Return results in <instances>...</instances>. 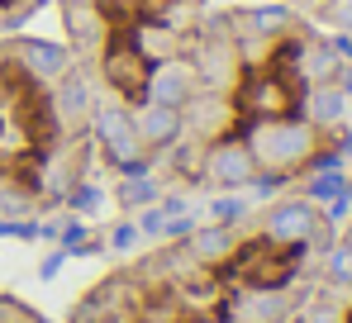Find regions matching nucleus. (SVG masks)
Masks as SVG:
<instances>
[{"mask_svg":"<svg viewBox=\"0 0 352 323\" xmlns=\"http://www.w3.org/2000/svg\"><path fill=\"white\" fill-rule=\"evenodd\" d=\"M157 195H162V186L153 181V171L148 176H124L115 190L119 210H148V205H157Z\"/></svg>","mask_w":352,"mask_h":323,"instance_id":"nucleus-14","label":"nucleus"},{"mask_svg":"<svg viewBox=\"0 0 352 323\" xmlns=\"http://www.w3.org/2000/svg\"><path fill=\"white\" fill-rule=\"evenodd\" d=\"M329 19H333L338 29H352V0H333V10H329Z\"/></svg>","mask_w":352,"mask_h":323,"instance_id":"nucleus-25","label":"nucleus"},{"mask_svg":"<svg viewBox=\"0 0 352 323\" xmlns=\"http://www.w3.org/2000/svg\"><path fill=\"white\" fill-rule=\"evenodd\" d=\"M238 19H243V24H252V34H262V38H272V34H286V29H291V10H286V5H257V10H243Z\"/></svg>","mask_w":352,"mask_h":323,"instance_id":"nucleus-16","label":"nucleus"},{"mask_svg":"<svg viewBox=\"0 0 352 323\" xmlns=\"http://www.w3.org/2000/svg\"><path fill=\"white\" fill-rule=\"evenodd\" d=\"M34 210H38V195H34L24 181L0 176V219H29Z\"/></svg>","mask_w":352,"mask_h":323,"instance_id":"nucleus-15","label":"nucleus"},{"mask_svg":"<svg viewBox=\"0 0 352 323\" xmlns=\"http://www.w3.org/2000/svg\"><path fill=\"white\" fill-rule=\"evenodd\" d=\"M133 124H138V138L143 148L157 157V153H172L176 143L186 138V109H172V105H143L133 109Z\"/></svg>","mask_w":352,"mask_h":323,"instance_id":"nucleus-10","label":"nucleus"},{"mask_svg":"<svg viewBox=\"0 0 352 323\" xmlns=\"http://www.w3.org/2000/svg\"><path fill=\"white\" fill-rule=\"evenodd\" d=\"M200 181L214 190H248L257 181V162L248 153V143L234 133H219L205 153H200Z\"/></svg>","mask_w":352,"mask_h":323,"instance_id":"nucleus-4","label":"nucleus"},{"mask_svg":"<svg viewBox=\"0 0 352 323\" xmlns=\"http://www.w3.org/2000/svg\"><path fill=\"white\" fill-rule=\"evenodd\" d=\"M34 323H43V319H34Z\"/></svg>","mask_w":352,"mask_h":323,"instance_id":"nucleus-28","label":"nucleus"},{"mask_svg":"<svg viewBox=\"0 0 352 323\" xmlns=\"http://www.w3.org/2000/svg\"><path fill=\"white\" fill-rule=\"evenodd\" d=\"M276 323H291V319H276Z\"/></svg>","mask_w":352,"mask_h":323,"instance_id":"nucleus-27","label":"nucleus"},{"mask_svg":"<svg viewBox=\"0 0 352 323\" xmlns=\"http://www.w3.org/2000/svg\"><path fill=\"white\" fill-rule=\"evenodd\" d=\"M248 219V200H243V190H224L219 200H210V223H243Z\"/></svg>","mask_w":352,"mask_h":323,"instance_id":"nucleus-18","label":"nucleus"},{"mask_svg":"<svg viewBox=\"0 0 352 323\" xmlns=\"http://www.w3.org/2000/svg\"><path fill=\"white\" fill-rule=\"evenodd\" d=\"M91 133H96V143H100V157L110 162L119 176H148V171H153V153H148L143 138H138L133 105H124V100L96 105L91 109Z\"/></svg>","mask_w":352,"mask_h":323,"instance_id":"nucleus-1","label":"nucleus"},{"mask_svg":"<svg viewBox=\"0 0 352 323\" xmlns=\"http://www.w3.org/2000/svg\"><path fill=\"white\" fill-rule=\"evenodd\" d=\"M281 309H286L281 295H272V290H248V295L234 304L229 319H238V323H276V319H281Z\"/></svg>","mask_w":352,"mask_h":323,"instance_id":"nucleus-12","label":"nucleus"},{"mask_svg":"<svg viewBox=\"0 0 352 323\" xmlns=\"http://www.w3.org/2000/svg\"><path fill=\"white\" fill-rule=\"evenodd\" d=\"M181 247H186V257L200 271H214V267H229L243 243H238L234 223H195V228L181 238Z\"/></svg>","mask_w":352,"mask_h":323,"instance_id":"nucleus-9","label":"nucleus"},{"mask_svg":"<svg viewBox=\"0 0 352 323\" xmlns=\"http://www.w3.org/2000/svg\"><path fill=\"white\" fill-rule=\"evenodd\" d=\"M300 323H343V314H338V309H333L329 300H314V304H305Z\"/></svg>","mask_w":352,"mask_h":323,"instance_id":"nucleus-21","label":"nucleus"},{"mask_svg":"<svg viewBox=\"0 0 352 323\" xmlns=\"http://www.w3.org/2000/svg\"><path fill=\"white\" fill-rule=\"evenodd\" d=\"M138 238H143V233H138V223H133V219H119L115 228H110V238H105V247H115V252H129Z\"/></svg>","mask_w":352,"mask_h":323,"instance_id":"nucleus-20","label":"nucleus"},{"mask_svg":"<svg viewBox=\"0 0 352 323\" xmlns=\"http://www.w3.org/2000/svg\"><path fill=\"white\" fill-rule=\"evenodd\" d=\"M62 24H67L72 57H100V48L115 34V19L105 14L100 0H62Z\"/></svg>","mask_w":352,"mask_h":323,"instance_id":"nucleus-5","label":"nucleus"},{"mask_svg":"<svg viewBox=\"0 0 352 323\" xmlns=\"http://www.w3.org/2000/svg\"><path fill=\"white\" fill-rule=\"evenodd\" d=\"M148 71H153V57L138 48L133 34H110V43L100 48V76L115 86V100L124 105H138L143 100V86H148Z\"/></svg>","mask_w":352,"mask_h":323,"instance_id":"nucleus-3","label":"nucleus"},{"mask_svg":"<svg viewBox=\"0 0 352 323\" xmlns=\"http://www.w3.org/2000/svg\"><path fill=\"white\" fill-rule=\"evenodd\" d=\"M67 205H72V210H76L81 219H91V214H100V205H105V190H100L96 181H86V176H81V181L67 190Z\"/></svg>","mask_w":352,"mask_h":323,"instance_id":"nucleus-17","label":"nucleus"},{"mask_svg":"<svg viewBox=\"0 0 352 323\" xmlns=\"http://www.w3.org/2000/svg\"><path fill=\"white\" fill-rule=\"evenodd\" d=\"M14 67L24 71V81H34V86H58L62 76L76 67V57L67 43H43V38H19L14 48Z\"/></svg>","mask_w":352,"mask_h":323,"instance_id":"nucleus-7","label":"nucleus"},{"mask_svg":"<svg viewBox=\"0 0 352 323\" xmlns=\"http://www.w3.org/2000/svg\"><path fill=\"white\" fill-rule=\"evenodd\" d=\"M248 153L257 162V171H276L286 176L300 162H309L314 153V124L309 119H262L243 133Z\"/></svg>","mask_w":352,"mask_h":323,"instance_id":"nucleus-2","label":"nucleus"},{"mask_svg":"<svg viewBox=\"0 0 352 323\" xmlns=\"http://www.w3.org/2000/svg\"><path fill=\"white\" fill-rule=\"evenodd\" d=\"M195 91H200L195 67H190V62H181V57H162V62H153V71H148L143 100H148V105L186 109L190 100H195ZM143 100H138V105H143Z\"/></svg>","mask_w":352,"mask_h":323,"instance_id":"nucleus-6","label":"nucleus"},{"mask_svg":"<svg viewBox=\"0 0 352 323\" xmlns=\"http://www.w3.org/2000/svg\"><path fill=\"white\" fill-rule=\"evenodd\" d=\"M319 233V210H314V200H276L267 214H262V238L267 243H309Z\"/></svg>","mask_w":352,"mask_h":323,"instance_id":"nucleus-8","label":"nucleus"},{"mask_svg":"<svg viewBox=\"0 0 352 323\" xmlns=\"http://www.w3.org/2000/svg\"><path fill=\"white\" fill-rule=\"evenodd\" d=\"M62 267H67V252H62V247H53V252H48V257L38 262V280H53Z\"/></svg>","mask_w":352,"mask_h":323,"instance_id":"nucleus-24","label":"nucleus"},{"mask_svg":"<svg viewBox=\"0 0 352 323\" xmlns=\"http://www.w3.org/2000/svg\"><path fill=\"white\" fill-rule=\"evenodd\" d=\"M348 114V91L343 86H314L309 91V124H338Z\"/></svg>","mask_w":352,"mask_h":323,"instance_id":"nucleus-13","label":"nucleus"},{"mask_svg":"<svg viewBox=\"0 0 352 323\" xmlns=\"http://www.w3.org/2000/svg\"><path fill=\"white\" fill-rule=\"evenodd\" d=\"M0 76H5V57H0Z\"/></svg>","mask_w":352,"mask_h":323,"instance_id":"nucleus-26","label":"nucleus"},{"mask_svg":"<svg viewBox=\"0 0 352 323\" xmlns=\"http://www.w3.org/2000/svg\"><path fill=\"white\" fill-rule=\"evenodd\" d=\"M186 323H190V319H186Z\"/></svg>","mask_w":352,"mask_h":323,"instance_id":"nucleus-29","label":"nucleus"},{"mask_svg":"<svg viewBox=\"0 0 352 323\" xmlns=\"http://www.w3.org/2000/svg\"><path fill=\"white\" fill-rule=\"evenodd\" d=\"M53 91V100H58V114L67 124H81L86 114H91V81L81 76V67H72L67 76H62L58 86H48Z\"/></svg>","mask_w":352,"mask_h":323,"instance_id":"nucleus-11","label":"nucleus"},{"mask_svg":"<svg viewBox=\"0 0 352 323\" xmlns=\"http://www.w3.org/2000/svg\"><path fill=\"white\" fill-rule=\"evenodd\" d=\"M38 314L34 309H24L19 300H10V295H0V323H34Z\"/></svg>","mask_w":352,"mask_h":323,"instance_id":"nucleus-22","label":"nucleus"},{"mask_svg":"<svg viewBox=\"0 0 352 323\" xmlns=\"http://www.w3.org/2000/svg\"><path fill=\"white\" fill-rule=\"evenodd\" d=\"M343 190V176H319L314 186H309V200H329V195H338Z\"/></svg>","mask_w":352,"mask_h":323,"instance_id":"nucleus-23","label":"nucleus"},{"mask_svg":"<svg viewBox=\"0 0 352 323\" xmlns=\"http://www.w3.org/2000/svg\"><path fill=\"white\" fill-rule=\"evenodd\" d=\"M329 280L333 285H352V243H338L329 252Z\"/></svg>","mask_w":352,"mask_h":323,"instance_id":"nucleus-19","label":"nucleus"}]
</instances>
